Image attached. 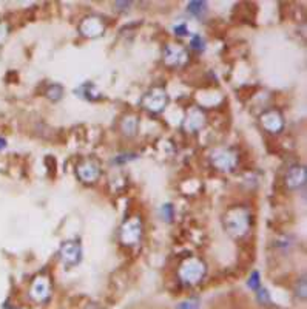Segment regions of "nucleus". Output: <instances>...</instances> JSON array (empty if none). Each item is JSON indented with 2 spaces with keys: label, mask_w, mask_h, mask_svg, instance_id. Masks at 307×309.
<instances>
[{
  "label": "nucleus",
  "mask_w": 307,
  "mask_h": 309,
  "mask_svg": "<svg viewBox=\"0 0 307 309\" xmlns=\"http://www.w3.org/2000/svg\"><path fill=\"white\" fill-rule=\"evenodd\" d=\"M165 214H167V221H170V218L173 217V212H172V205L170 204H167V205H164V209H162Z\"/></svg>",
  "instance_id": "obj_10"
},
{
  "label": "nucleus",
  "mask_w": 307,
  "mask_h": 309,
  "mask_svg": "<svg viewBox=\"0 0 307 309\" xmlns=\"http://www.w3.org/2000/svg\"><path fill=\"white\" fill-rule=\"evenodd\" d=\"M178 309H199V301L194 300V298L185 300V301L178 304Z\"/></svg>",
  "instance_id": "obj_5"
},
{
  "label": "nucleus",
  "mask_w": 307,
  "mask_h": 309,
  "mask_svg": "<svg viewBox=\"0 0 307 309\" xmlns=\"http://www.w3.org/2000/svg\"><path fill=\"white\" fill-rule=\"evenodd\" d=\"M7 147V141L4 138H0V150H4Z\"/></svg>",
  "instance_id": "obj_12"
},
{
  "label": "nucleus",
  "mask_w": 307,
  "mask_h": 309,
  "mask_svg": "<svg viewBox=\"0 0 307 309\" xmlns=\"http://www.w3.org/2000/svg\"><path fill=\"white\" fill-rule=\"evenodd\" d=\"M202 274H204V268L199 266L198 262H196L194 266H191V265L187 266V265H185V266L181 269V277H182V280L187 281V283H196L198 280H201Z\"/></svg>",
  "instance_id": "obj_1"
},
{
  "label": "nucleus",
  "mask_w": 307,
  "mask_h": 309,
  "mask_svg": "<svg viewBox=\"0 0 307 309\" xmlns=\"http://www.w3.org/2000/svg\"><path fill=\"white\" fill-rule=\"evenodd\" d=\"M248 288L253 289V291H258L260 289V275H258V272H253L252 278L248 280Z\"/></svg>",
  "instance_id": "obj_6"
},
{
  "label": "nucleus",
  "mask_w": 307,
  "mask_h": 309,
  "mask_svg": "<svg viewBox=\"0 0 307 309\" xmlns=\"http://www.w3.org/2000/svg\"><path fill=\"white\" fill-rule=\"evenodd\" d=\"M176 33H178V34H187L188 31H187V27L182 25V27H178V28H176Z\"/></svg>",
  "instance_id": "obj_11"
},
{
  "label": "nucleus",
  "mask_w": 307,
  "mask_h": 309,
  "mask_svg": "<svg viewBox=\"0 0 307 309\" xmlns=\"http://www.w3.org/2000/svg\"><path fill=\"white\" fill-rule=\"evenodd\" d=\"M191 46H193V48H196V49H198V48H199V49H204V43H202V39L196 36V37L193 39V42H191Z\"/></svg>",
  "instance_id": "obj_9"
},
{
  "label": "nucleus",
  "mask_w": 307,
  "mask_h": 309,
  "mask_svg": "<svg viewBox=\"0 0 307 309\" xmlns=\"http://www.w3.org/2000/svg\"><path fill=\"white\" fill-rule=\"evenodd\" d=\"M305 179V170L302 167H293L287 173V183L290 187H298Z\"/></svg>",
  "instance_id": "obj_3"
},
{
  "label": "nucleus",
  "mask_w": 307,
  "mask_h": 309,
  "mask_svg": "<svg viewBox=\"0 0 307 309\" xmlns=\"http://www.w3.org/2000/svg\"><path fill=\"white\" fill-rule=\"evenodd\" d=\"M257 292H258V300L261 303H269V294H267V291L264 288H260Z\"/></svg>",
  "instance_id": "obj_8"
},
{
  "label": "nucleus",
  "mask_w": 307,
  "mask_h": 309,
  "mask_svg": "<svg viewBox=\"0 0 307 309\" xmlns=\"http://www.w3.org/2000/svg\"><path fill=\"white\" fill-rule=\"evenodd\" d=\"M296 295L302 300H305V295H307V291H305V278H301L299 281V286H296Z\"/></svg>",
  "instance_id": "obj_7"
},
{
  "label": "nucleus",
  "mask_w": 307,
  "mask_h": 309,
  "mask_svg": "<svg viewBox=\"0 0 307 309\" xmlns=\"http://www.w3.org/2000/svg\"><path fill=\"white\" fill-rule=\"evenodd\" d=\"M79 256H80V249L76 243H65L62 246V259L67 263L70 265L76 263L79 260Z\"/></svg>",
  "instance_id": "obj_2"
},
{
  "label": "nucleus",
  "mask_w": 307,
  "mask_h": 309,
  "mask_svg": "<svg viewBox=\"0 0 307 309\" xmlns=\"http://www.w3.org/2000/svg\"><path fill=\"white\" fill-rule=\"evenodd\" d=\"M188 11L194 16H199L206 11V4L204 2H190L188 4Z\"/></svg>",
  "instance_id": "obj_4"
}]
</instances>
